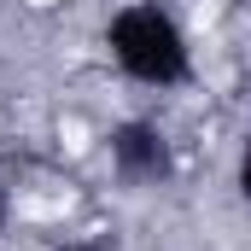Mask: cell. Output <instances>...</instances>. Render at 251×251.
Listing matches in <instances>:
<instances>
[{"mask_svg":"<svg viewBox=\"0 0 251 251\" xmlns=\"http://www.w3.org/2000/svg\"><path fill=\"white\" fill-rule=\"evenodd\" d=\"M105 53L140 88H187L193 82V47L187 29L158 6V0H128L105 18Z\"/></svg>","mask_w":251,"mask_h":251,"instance_id":"1","label":"cell"},{"mask_svg":"<svg viewBox=\"0 0 251 251\" xmlns=\"http://www.w3.org/2000/svg\"><path fill=\"white\" fill-rule=\"evenodd\" d=\"M12 222V193H6V176H0V228Z\"/></svg>","mask_w":251,"mask_h":251,"instance_id":"5","label":"cell"},{"mask_svg":"<svg viewBox=\"0 0 251 251\" xmlns=\"http://www.w3.org/2000/svg\"><path fill=\"white\" fill-rule=\"evenodd\" d=\"M53 251H111V240H64V246H53Z\"/></svg>","mask_w":251,"mask_h":251,"instance_id":"4","label":"cell"},{"mask_svg":"<svg viewBox=\"0 0 251 251\" xmlns=\"http://www.w3.org/2000/svg\"><path fill=\"white\" fill-rule=\"evenodd\" d=\"M234 181H240V199L251 204V134H246V146H240V170H234Z\"/></svg>","mask_w":251,"mask_h":251,"instance_id":"3","label":"cell"},{"mask_svg":"<svg viewBox=\"0 0 251 251\" xmlns=\"http://www.w3.org/2000/svg\"><path fill=\"white\" fill-rule=\"evenodd\" d=\"M105 158H111V176L123 187H170L176 170H181L170 134L152 123V117H123V123L105 134Z\"/></svg>","mask_w":251,"mask_h":251,"instance_id":"2","label":"cell"}]
</instances>
